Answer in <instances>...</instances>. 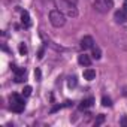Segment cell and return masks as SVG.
Returning <instances> with one entry per match:
<instances>
[{
	"mask_svg": "<svg viewBox=\"0 0 127 127\" xmlns=\"http://www.w3.org/2000/svg\"><path fill=\"white\" fill-rule=\"evenodd\" d=\"M84 78H85L87 81H93V79L96 78V70H94V69H85V70H84Z\"/></svg>",
	"mask_w": 127,
	"mask_h": 127,
	"instance_id": "cell-9",
	"label": "cell"
},
{
	"mask_svg": "<svg viewBox=\"0 0 127 127\" xmlns=\"http://www.w3.org/2000/svg\"><path fill=\"white\" fill-rule=\"evenodd\" d=\"M93 99H87V100H82L81 102V105H79V109L81 111H84V109H87V108H90V106H93Z\"/></svg>",
	"mask_w": 127,
	"mask_h": 127,
	"instance_id": "cell-12",
	"label": "cell"
},
{
	"mask_svg": "<svg viewBox=\"0 0 127 127\" xmlns=\"http://www.w3.org/2000/svg\"><path fill=\"white\" fill-rule=\"evenodd\" d=\"M121 124H123V126H127V117H124V118L121 120Z\"/></svg>",
	"mask_w": 127,
	"mask_h": 127,
	"instance_id": "cell-22",
	"label": "cell"
},
{
	"mask_svg": "<svg viewBox=\"0 0 127 127\" xmlns=\"http://www.w3.org/2000/svg\"><path fill=\"white\" fill-rule=\"evenodd\" d=\"M12 70L15 72V81L17 82H23L26 78V69L18 67V66H12Z\"/></svg>",
	"mask_w": 127,
	"mask_h": 127,
	"instance_id": "cell-4",
	"label": "cell"
},
{
	"mask_svg": "<svg viewBox=\"0 0 127 127\" xmlns=\"http://www.w3.org/2000/svg\"><path fill=\"white\" fill-rule=\"evenodd\" d=\"M91 55H93V58H96V60H99V58L102 57V51H100V48H99L97 45H94V46L91 48Z\"/></svg>",
	"mask_w": 127,
	"mask_h": 127,
	"instance_id": "cell-11",
	"label": "cell"
},
{
	"mask_svg": "<svg viewBox=\"0 0 127 127\" xmlns=\"http://www.w3.org/2000/svg\"><path fill=\"white\" fill-rule=\"evenodd\" d=\"M9 100H11V105H15V103H21V102H24V99H23L20 94H12V96L9 97Z\"/></svg>",
	"mask_w": 127,
	"mask_h": 127,
	"instance_id": "cell-13",
	"label": "cell"
},
{
	"mask_svg": "<svg viewBox=\"0 0 127 127\" xmlns=\"http://www.w3.org/2000/svg\"><path fill=\"white\" fill-rule=\"evenodd\" d=\"M21 24H23L26 29H29V27L32 26V20H30V15H29L27 11H23V12H21Z\"/></svg>",
	"mask_w": 127,
	"mask_h": 127,
	"instance_id": "cell-7",
	"label": "cell"
},
{
	"mask_svg": "<svg viewBox=\"0 0 127 127\" xmlns=\"http://www.w3.org/2000/svg\"><path fill=\"white\" fill-rule=\"evenodd\" d=\"M24 108H26V103L24 102H21V103H15V105H11V109L14 111V112H23L24 111Z\"/></svg>",
	"mask_w": 127,
	"mask_h": 127,
	"instance_id": "cell-10",
	"label": "cell"
},
{
	"mask_svg": "<svg viewBox=\"0 0 127 127\" xmlns=\"http://www.w3.org/2000/svg\"><path fill=\"white\" fill-rule=\"evenodd\" d=\"M123 11H124V12H126V14H127V2H126V3H124V6H123Z\"/></svg>",
	"mask_w": 127,
	"mask_h": 127,
	"instance_id": "cell-23",
	"label": "cell"
},
{
	"mask_svg": "<svg viewBox=\"0 0 127 127\" xmlns=\"http://www.w3.org/2000/svg\"><path fill=\"white\" fill-rule=\"evenodd\" d=\"M94 46V40H93V37L91 36H84L82 39H81V48L85 51V49H91Z\"/></svg>",
	"mask_w": 127,
	"mask_h": 127,
	"instance_id": "cell-5",
	"label": "cell"
},
{
	"mask_svg": "<svg viewBox=\"0 0 127 127\" xmlns=\"http://www.w3.org/2000/svg\"><path fill=\"white\" fill-rule=\"evenodd\" d=\"M32 91H33V90H32V87H30V85H26V87H24V90H23V96H24V97H29V96L32 94Z\"/></svg>",
	"mask_w": 127,
	"mask_h": 127,
	"instance_id": "cell-16",
	"label": "cell"
},
{
	"mask_svg": "<svg viewBox=\"0 0 127 127\" xmlns=\"http://www.w3.org/2000/svg\"><path fill=\"white\" fill-rule=\"evenodd\" d=\"M103 121H105V115H103V114H100V115L97 117V120H96V126H100Z\"/></svg>",
	"mask_w": 127,
	"mask_h": 127,
	"instance_id": "cell-18",
	"label": "cell"
},
{
	"mask_svg": "<svg viewBox=\"0 0 127 127\" xmlns=\"http://www.w3.org/2000/svg\"><path fill=\"white\" fill-rule=\"evenodd\" d=\"M102 105H103V106H111V105H112V102H111V99H109V97L103 96V97H102Z\"/></svg>",
	"mask_w": 127,
	"mask_h": 127,
	"instance_id": "cell-17",
	"label": "cell"
},
{
	"mask_svg": "<svg viewBox=\"0 0 127 127\" xmlns=\"http://www.w3.org/2000/svg\"><path fill=\"white\" fill-rule=\"evenodd\" d=\"M34 78H36V81H40L42 73H40V70H39V69H36V70H34Z\"/></svg>",
	"mask_w": 127,
	"mask_h": 127,
	"instance_id": "cell-19",
	"label": "cell"
},
{
	"mask_svg": "<svg viewBox=\"0 0 127 127\" xmlns=\"http://www.w3.org/2000/svg\"><path fill=\"white\" fill-rule=\"evenodd\" d=\"M126 2H127V0H126Z\"/></svg>",
	"mask_w": 127,
	"mask_h": 127,
	"instance_id": "cell-25",
	"label": "cell"
},
{
	"mask_svg": "<svg viewBox=\"0 0 127 127\" xmlns=\"http://www.w3.org/2000/svg\"><path fill=\"white\" fill-rule=\"evenodd\" d=\"M124 96H127V87H124Z\"/></svg>",
	"mask_w": 127,
	"mask_h": 127,
	"instance_id": "cell-24",
	"label": "cell"
},
{
	"mask_svg": "<svg viewBox=\"0 0 127 127\" xmlns=\"http://www.w3.org/2000/svg\"><path fill=\"white\" fill-rule=\"evenodd\" d=\"M94 8L100 14H106L114 8V0H94Z\"/></svg>",
	"mask_w": 127,
	"mask_h": 127,
	"instance_id": "cell-3",
	"label": "cell"
},
{
	"mask_svg": "<svg viewBox=\"0 0 127 127\" xmlns=\"http://www.w3.org/2000/svg\"><path fill=\"white\" fill-rule=\"evenodd\" d=\"M43 52H45V48H40L39 52H37V58H42L43 57Z\"/></svg>",
	"mask_w": 127,
	"mask_h": 127,
	"instance_id": "cell-20",
	"label": "cell"
},
{
	"mask_svg": "<svg viewBox=\"0 0 127 127\" xmlns=\"http://www.w3.org/2000/svg\"><path fill=\"white\" fill-rule=\"evenodd\" d=\"M49 21H51V24L54 27L60 29V27H63L66 24V15L61 11H58V9H54V11L49 12Z\"/></svg>",
	"mask_w": 127,
	"mask_h": 127,
	"instance_id": "cell-2",
	"label": "cell"
},
{
	"mask_svg": "<svg viewBox=\"0 0 127 127\" xmlns=\"http://www.w3.org/2000/svg\"><path fill=\"white\" fill-rule=\"evenodd\" d=\"M60 108H61V105H57V106H54V108L51 109V112H55V111H58Z\"/></svg>",
	"mask_w": 127,
	"mask_h": 127,
	"instance_id": "cell-21",
	"label": "cell"
},
{
	"mask_svg": "<svg viewBox=\"0 0 127 127\" xmlns=\"http://www.w3.org/2000/svg\"><path fill=\"white\" fill-rule=\"evenodd\" d=\"M114 20H115V23H118V24H124L126 21H127V14L121 9V11H117L115 14H114Z\"/></svg>",
	"mask_w": 127,
	"mask_h": 127,
	"instance_id": "cell-6",
	"label": "cell"
},
{
	"mask_svg": "<svg viewBox=\"0 0 127 127\" xmlns=\"http://www.w3.org/2000/svg\"><path fill=\"white\" fill-rule=\"evenodd\" d=\"M76 84H78L76 76H70V78L67 79V87H69V88H75V87H76Z\"/></svg>",
	"mask_w": 127,
	"mask_h": 127,
	"instance_id": "cell-15",
	"label": "cell"
},
{
	"mask_svg": "<svg viewBox=\"0 0 127 127\" xmlns=\"http://www.w3.org/2000/svg\"><path fill=\"white\" fill-rule=\"evenodd\" d=\"M78 63L81 66H90L91 64V58L88 55H85V54H81V55H78Z\"/></svg>",
	"mask_w": 127,
	"mask_h": 127,
	"instance_id": "cell-8",
	"label": "cell"
},
{
	"mask_svg": "<svg viewBox=\"0 0 127 127\" xmlns=\"http://www.w3.org/2000/svg\"><path fill=\"white\" fill-rule=\"evenodd\" d=\"M55 6L66 17H72V18L78 17V9H76V6L70 2V0H55Z\"/></svg>",
	"mask_w": 127,
	"mask_h": 127,
	"instance_id": "cell-1",
	"label": "cell"
},
{
	"mask_svg": "<svg viewBox=\"0 0 127 127\" xmlns=\"http://www.w3.org/2000/svg\"><path fill=\"white\" fill-rule=\"evenodd\" d=\"M18 51H20V54H21V55H27V52H29L27 45H26L24 42H21V43H20V46H18Z\"/></svg>",
	"mask_w": 127,
	"mask_h": 127,
	"instance_id": "cell-14",
	"label": "cell"
}]
</instances>
